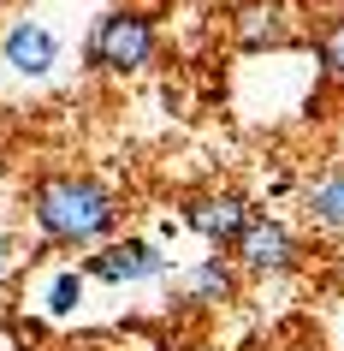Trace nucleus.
I'll list each match as a JSON object with an SVG mask.
<instances>
[{
  "instance_id": "9",
  "label": "nucleus",
  "mask_w": 344,
  "mask_h": 351,
  "mask_svg": "<svg viewBox=\"0 0 344 351\" xmlns=\"http://www.w3.org/2000/svg\"><path fill=\"white\" fill-rule=\"evenodd\" d=\"M303 215H308L315 232L344 239V161H326L321 173L303 179Z\"/></svg>"
},
{
  "instance_id": "3",
  "label": "nucleus",
  "mask_w": 344,
  "mask_h": 351,
  "mask_svg": "<svg viewBox=\"0 0 344 351\" xmlns=\"http://www.w3.org/2000/svg\"><path fill=\"white\" fill-rule=\"evenodd\" d=\"M226 256L237 262V274H250V280H285L303 268V239L291 232L279 215H267V208H255L250 221H243V232L232 239V250Z\"/></svg>"
},
{
  "instance_id": "11",
  "label": "nucleus",
  "mask_w": 344,
  "mask_h": 351,
  "mask_svg": "<svg viewBox=\"0 0 344 351\" xmlns=\"http://www.w3.org/2000/svg\"><path fill=\"white\" fill-rule=\"evenodd\" d=\"M77 304H83V268L54 274V286H48V310H54V315H72Z\"/></svg>"
},
{
  "instance_id": "1",
  "label": "nucleus",
  "mask_w": 344,
  "mask_h": 351,
  "mask_svg": "<svg viewBox=\"0 0 344 351\" xmlns=\"http://www.w3.org/2000/svg\"><path fill=\"white\" fill-rule=\"evenodd\" d=\"M24 208L36 221L42 244H59V250H83V244H107L125 221V197L95 179V173H77V167H48L30 179L24 191Z\"/></svg>"
},
{
  "instance_id": "5",
  "label": "nucleus",
  "mask_w": 344,
  "mask_h": 351,
  "mask_svg": "<svg viewBox=\"0 0 344 351\" xmlns=\"http://www.w3.org/2000/svg\"><path fill=\"white\" fill-rule=\"evenodd\" d=\"M172 274V256H161L155 239H107L83 256V280H107V286H137V280Z\"/></svg>"
},
{
  "instance_id": "7",
  "label": "nucleus",
  "mask_w": 344,
  "mask_h": 351,
  "mask_svg": "<svg viewBox=\"0 0 344 351\" xmlns=\"http://www.w3.org/2000/svg\"><path fill=\"white\" fill-rule=\"evenodd\" d=\"M297 42H303V30H297V12L285 0H250L237 12V48L243 54H285Z\"/></svg>"
},
{
  "instance_id": "6",
  "label": "nucleus",
  "mask_w": 344,
  "mask_h": 351,
  "mask_svg": "<svg viewBox=\"0 0 344 351\" xmlns=\"http://www.w3.org/2000/svg\"><path fill=\"white\" fill-rule=\"evenodd\" d=\"M250 215L255 208H250L243 191H196V197L184 203V226H190L208 250H232V239L243 232Z\"/></svg>"
},
{
  "instance_id": "10",
  "label": "nucleus",
  "mask_w": 344,
  "mask_h": 351,
  "mask_svg": "<svg viewBox=\"0 0 344 351\" xmlns=\"http://www.w3.org/2000/svg\"><path fill=\"white\" fill-rule=\"evenodd\" d=\"M315 60H321V77L326 84H344V12L326 19L315 30Z\"/></svg>"
},
{
  "instance_id": "4",
  "label": "nucleus",
  "mask_w": 344,
  "mask_h": 351,
  "mask_svg": "<svg viewBox=\"0 0 344 351\" xmlns=\"http://www.w3.org/2000/svg\"><path fill=\"white\" fill-rule=\"evenodd\" d=\"M232 298H237V262L226 250L190 262V268H172V292H166L172 315H214Z\"/></svg>"
},
{
  "instance_id": "13",
  "label": "nucleus",
  "mask_w": 344,
  "mask_h": 351,
  "mask_svg": "<svg viewBox=\"0 0 344 351\" xmlns=\"http://www.w3.org/2000/svg\"><path fill=\"white\" fill-rule=\"evenodd\" d=\"M178 351H226V346H214V339H190V346H178Z\"/></svg>"
},
{
  "instance_id": "12",
  "label": "nucleus",
  "mask_w": 344,
  "mask_h": 351,
  "mask_svg": "<svg viewBox=\"0 0 344 351\" xmlns=\"http://www.w3.org/2000/svg\"><path fill=\"white\" fill-rule=\"evenodd\" d=\"M12 268H18V244H12V232H6V221H0V286H6Z\"/></svg>"
},
{
  "instance_id": "8",
  "label": "nucleus",
  "mask_w": 344,
  "mask_h": 351,
  "mask_svg": "<svg viewBox=\"0 0 344 351\" xmlns=\"http://www.w3.org/2000/svg\"><path fill=\"white\" fill-rule=\"evenodd\" d=\"M0 60H6L12 77H48L59 66V36L48 24H36V19H18L0 36Z\"/></svg>"
},
{
  "instance_id": "2",
  "label": "nucleus",
  "mask_w": 344,
  "mask_h": 351,
  "mask_svg": "<svg viewBox=\"0 0 344 351\" xmlns=\"http://www.w3.org/2000/svg\"><path fill=\"white\" fill-rule=\"evenodd\" d=\"M155 54H161V24L148 12H131V6L101 12L90 42H83V66L101 77H131L143 66H155Z\"/></svg>"
}]
</instances>
